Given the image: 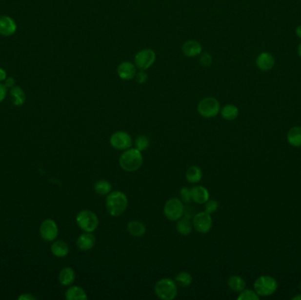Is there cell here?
I'll return each instance as SVG.
<instances>
[{
  "label": "cell",
  "instance_id": "f1b7e54d",
  "mask_svg": "<svg viewBox=\"0 0 301 300\" xmlns=\"http://www.w3.org/2000/svg\"><path fill=\"white\" fill-rule=\"evenodd\" d=\"M193 282V278L189 272L181 271L176 277V282L181 287H189Z\"/></svg>",
  "mask_w": 301,
  "mask_h": 300
},
{
  "label": "cell",
  "instance_id": "4316f807",
  "mask_svg": "<svg viewBox=\"0 0 301 300\" xmlns=\"http://www.w3.org/2000/svg\"><path fill=\"white\" fill-rule=\"evenodd\" d=\"M228 286L232 291L241 292L246 288V282L240 276H232L228 279Z\"/></svg>",
  "mask_w": 301,
  "mask_h": 300
},
{
  "label": "cell",
  "instance_id": "f35d334b",
  "mask_svg": "<svg viewBox=\"0 0 301 300\" xmlns=\"http://www.w3.org/2000/svg\"><path fill=\"white\" fill-rule=\"evenodd\" d=\"M296 35L297 37H299L300 39H301V25H300L299 27H297Z\"/></svg>",
  "mask_w": 301,
  "mask_h": 300
},
{
  "label": "cell",
  "instance_id": "d6a6232c",
  "mask_svg": "<svg viewBox=\"0 0 301 300\" xmlns=\"http://www.w3.org/2000/svg\"><path fill=\"white\" fill-rule=\"evenodd\" d=\"M199 62L203 67H209L212 64V56L210 53H207V52L201 53Z\"/></svg>",
  "mask_w": 301,
  "mask_h": 300
},
{
  "label": "cell",
  "instance_id": "60d3db41",
  "mask_svg": "<svg viewBox=\"0 0 301 300\" xmlns=\"http://www.w3.org/2000/svg\"><path fill=\"white\" fill-rule=\"evenodd\" d=\"M292 300H301V294H299V295L295 296V297H293L292 299Z\"/></svg>",
  "mask_w": 301,
  "mask_h": 300
},
{
  "label": "cell",
  "instance_id": "7a4b0ae2",
  "mask_svg": "<svg viewBox=\"0 0 301 300\" xmlns=\"http://www.w3.org/2000/svg\"><path fill=\"white\" fill-rule=\"evenodd\" d=\"M128 206V198L121 191H114L108 194L106 199V208L112 217H119L123 213Z\"/></svg>",
  "mask_w": 301,
  "mask_h": 300
},
{
  "label": "cell",
  "instance_id": "d6986e66",
  "mask_svg": "<svg viewBox=\"0 0 301 300\" xmlns=\"http://www.w3.org/2000/svg\"><path fill=\"white\" fill-rule=\"evenodd\" d=\"M59 282L63 286L72 285L75 280V271L70 267L63 268L59 273Z\"/></svg>",
  "mask_w": 301,
  "mask_h": 300
},
{
  "label": "cell",
  "instance_id": "7c38bea8",
  "mask_svg": "<svg viewBox=\"0 0 301 300\" xmlns=\"http://www.w3.org/2000/svg\"><path fill=\"white\" fill-rule=\"evenodd\" d=\"M117 73L118 77H120L121 80L129 81L135 78L137 67L135 64L131 63L130 61H124L118 64Z\"/></svg>",
  "mask_w": 301,
  "mask_h": 300
},
{
  "label": "cell",
  "instance_id": "6da1fadb",
  "mask_svg": "<svg viewBox=\"0 0 301 300\" xmlns=\"http://www.w3.org/2000/svg\"><path fill=\"white\" fill-rule=\"evenodd\" d=\"M144 158L142 151L137 148L127 149L121 153L119 159L120 167L127 172H135L142 167Z\"/></svg>",
  "mask_w": 301,
  "mask_h": 300
},
{
  "label": "cell",
  "instance_id": "4dcf8cb0",
  "mask_svg": "<svg viewBox=\"0 0 301 300\" xmlns=\"http://www.w3.org/2000/svg\"><path fill=\"white\" fill-rule=\"evenodd\" d=\"M259 297L256 293V291H252V290H243L242 291L240 292V295H239L237 300H259Z\"/></svg>",
  "mask_w": 301,
  "mask_h": 300
},
{
  "label": "cell",
  "instance_id": "603a6c76",
  "mask_svg": "<svg viewBox=\"0 0 301 300\" xmlns=\"http://www.w3.org/2000/svg\"><path fill=\"white\" fill-rule=\"evenodd\" d=\"M65 298L68 300H85L87 295L85 290L80 286L70 287L65 292Z\"/></svg>",
  "mask_w": 301,
  "mask_h": 300
},
{
  "label": "cell",
  "instance_id": "e575fe53",
  "mask_svg": "<svg viewBox=\"0 0 301 300\" xmlns=\"http://www.w3.org/2000/svg\"><path fill=\"white\" fill-rule=\"evenodd\" d=\"M135 79L140 85H144L148 80V75L145 71H140L136 74Z\"/></svg>",
  "mask_w": 301,
  "mask_h": 300
},
{
  "label": "cell",
  "instance_id": "8d00e7d4",
  "mask_svg": "<svg viewBox=\"0 0 301 300\" xmlns=\"http://www.w3.org/2000/svg\"><path fill=\"white\" fill-rule=\"evenodd\" d=\"M4 82H5L4 85H5V87H7L8 89H11V88H13V87L16 86V81H15V79H14V77H7Z\"/></svg>",
  "mask_w": 301,
  "mask_h": 300
},
{
  "label": "cell",
  "instance_id": "5b68a950",
  "mask_svg": "<svg viewBox=\"0 0 301 300\" xmlns=\"http://www.w3.org/2000/svg\"><path fill=\"white\" fill-rule=\"evenodd\" d=\"M76 222L79 227L85 232H95L99 225V219L97 215L88 209L81 210L80 212L78 213Z\"/></svg>",
  "mask_w": 301,
  "mask_h": 300
},
{
  "label": "cell",
  "instance_id": "ba28073f",
  "mask_svg": "<svg viewBox=\"0 0 301 300\" xmlns=\"http://www.w3.org/2000/svg\"><path fill=\"white\" fill-rule=\"evenodd\" d=\"M156 61V53L152 49L140 50L134 57L136 67L140 71H146L153 66Z\"/></svg>",
  "mask_w": 301,
  "mask_h": 300
},
{
  "label": "cell",
  "instance_id": "ab89813d",
  "mask_svg": "<svg viewBox=\"0 0 301 300\" xmlns=\"http://www.w3.org/2000/svg\"><path fill=\"white\" fill-rule=\"evenodd\" d=\"M24 299H31V300H35V297H33V296H27V295H23L20 296V298H19V300H24Z\"/></svg>",
  "mask_w": 301,
  "mask_h": 300
},
{
  "label": "cell",
  "instance_id": "e0dca14e",
  "mask_svg": "<svg viewBox=\"0 0 301 300\" xmlns=\"http://www.w3.org/2000/svg\"><path fill=\"white\" fill-rule=\"evenodd\" d=\"M191 196H192V200L195 203L199 204V205H203L210 199L209 191L202 186H197L192 188H191Z\"/></svg>",
  "mask_w": 301,
  "mask_h": 300
},
{
  "label": "cell",
  "instance_id": "484cf974",
  "mask_svg": "<svg viewBox=\"0 0 301 300\" xmlns=\"http://www.w3.org/2000/svg\"><path fill=\"white\" fill-rule=\"evenodd\" d=\"M202 172L197 166L190 167L186 172V180L189 183H198L202 180Z\"/></svg>",
  "mask_w": 301,
  "mask_h": 300
},
{
  "label": "cell",
  "instance_id": "30bf717a",
  "mask_svg": "<svg viewBox=\"0 0 301 300\" xmlns=\"http://www.w3.org/2000/svg\"><path fill=\"white\" fill-rule=\"evenodd\" d=\"M110 145L113 148L119 150L130 149L132 146V139L129 133L125 131H117L113 133L110 136Z\"/></svg>",
  "mask_w": 301,
  "mask_h": 300
},
{
  "label": "cell",
  "instance_id": "5bb4252c",
  "mask_svg": "<svg viewBox=\"0 0 301 300\" xmlns=\"http://www.w3.org/2000/svg\"><path fill=\"white\" fill-rule=\"evenodd\" d=\"M256 66L261 72H269L275 66V58L273 55L269 52H261L256 57Z\"/></svg>",
  "mask_w": 301,
  "mask_h": 300
},
{
  "label": "cell",
  "instance_id": "4fadbf2b",
  "mask_svg": "<svg viewBox=\"0 0 301 300\" xmlns=\"http://www.w3.org/2000/svg\"><path fill=\"white\" fill-rule=\"evenodd\" d=\"M17 31V23L8 15H0V36L12 37Z\"/></svg>",
  "mask_w": 301,
  "mask_h": 300
},
{
  "label": "cell",
  "instance_id": "83f0119b",
  "mask_svg": "<svg viewBox=\"0 0 301 300\" xmlns=\"http://www.w3.org/2000/svg\"><path fill=\"white\" fill-rule=\"evenodd\" d=\"M94 188L95 192L100 196H106L110 193L112 186L111 183L107 180H99L95 182Z\"/></svg>",
  "mask_w": 301,
  "mask_h": 300
},
{
  "label": "cell",
  "instance_id": "9c48e42d",
  "mask_svg": "<svg viewBox=\"0 0 301 300\" xmlns=\"http://www.w3.org/2000/svg\"><path fill=\"white\" fill-rule=\"evenodd\" d=\"M193 227L196 231L200 233H207L212 228V218L211 214L206 211H202L196 214L193 218Z\"/></svg>",
  "mask_w": 301,
  "mask_h": 300
},
{
  "label": "cell",
  "instance_id": "d4e9b609",
  "mask_svg": "<svg viewBox=\"0 0 301 300\" xmlns=\"http://www.w3.org/2000/svg\"><path fill=\"white\" fill-rule=\"evenodd\" d=\"M288 143L294 147L301 146V127L295 126L292 128L287 134Z\"/></svg>",
  "mask_w": 301,
  "mask_h": 300
},
{
  "label": "cell",
  "instance_id": "1f68e13d",
  "mask_svg": "<svg viewBox=\"0 0 301 300\" xmlns=\"http://www.w3.org/2000/svg\"><path fill=\"white\" fill-rule=\"evenodd\" d=\"M220 207V204L217 200H208L205 203V211L209 214L216 212Z\"/></svg>",
  "mask_w": 301,
  "mask_h": 300
},
{
  "label": "cell",
  "instance_id": "7bdbcfd3",
  "mask_svg": "<svg viewBox=\"0 0 301 300\" xmlns=\"http://www.w3.org/2000/svg\"><path fill=\"white\" fill-rule=\"evenodd\" d=\"M300 290H301V283H300Z\"/></svg>",
  "mask_w": 301,
  "mask_h": 300
},
{
  "label": "cell",
  "instance_id": "836d02e7",
  "mask_svg": "<svg viewBox=\"0 0 301 300\" xmlns=\"http://www.w3.org/2000/svg\"><path fill=\"white\" fill-rule=\"evenodd\" d=\"M180 196L181 200L183 203L188 204L190 201L192 200V196H191V189H189L186 187L181 188L180 190Z\"/></svg>",
  "mask_w": 301,
  "mask_h": 300
},
{
  "label": "cell",
  "instance_id": "44dd1931",
  "mask_svg": "<svg viewBox=\"0 0 301 300\" xmlns=\"http://www.w3.org/2000/svg\"><path fill=\"white\" fill-rule=\"evenodd\" d=\"M193 228V223L187 217L181 218L180 219L177 220L176 230L181 235H184V236L189 235L192 232Z\"/></svg>",
  "mask_w": 301,
  "mask_h": 300
},
{
  "label": "cell",
  "instance_id": "277c9868",
  "mask_svg": "<svg viewBox=\"0 0 301 300\" xmlns=\"http://www.w3.org/2000/svg\"><path fill=\"white\" fill-rule=\"evenodd\" d=\"M278 282L270 276H261L254 282L255 291L259 296L268 297L274 294L278 290Z\"/></svg>",
  "mask_w": 301,
  "mask_h": 300
},
{
  "label": "cell",
  "instance_id": "2e32d148",
  "mask_svg": "<svg viewBox=\"0 0 301 300\" xmlns=\"http://www.w3.org/2000/svg\"><path fill=\"white\" fill-rule=\"evenodd\" d=\"M96 239L92 232H84L78 237L76 245L81 251H88L92 249L95 245Z\"/></svg>",
  "mask_w": 301,
  "mask_h": 300
},
{
  "label": "cell",
  "instance_id": "3957f363",
  "mask_svg": "<svg viewBox=\"0 0 301 300\" xmlns=\"http://www.w3.org/2000/svg\"><path fill=\"white\" fill-rule=\"evenodd\" d=\"M155 294L159 299L163 300H172L177 296V285L170 278H162L159 280L154 287Z\"/></svg>",
  "mask_w": 301,
  "mask_h": 300
},
{
  "label": "cell",
  "instance_id": "52a82bcc",
  "mask_svg": "<svg viewBox=\"0 0 301 300\" xmlns=\"http://www.w3.org/2000/svg\"><path fill=\"white\" fill-rule=\"evenodd\" d=\"M164 215L170 221H177L183 217L185 207L183 203L178 198H171L164 206Z\"/></svg>",
  "mask_w": 301,
  "mask_h": 300
},
{
  "label": "cell",
  "instance_id": "b9f144b4",
  "mask_svg": "<svg viewBox=\"0 0 301 300\" xmlns=\"http://www.w3.org/2000/svg\"><path fill=\"white\" fill-rule=\"evenodd\" d=\"M298 54L301 58V42L300 43V45L298 46Z\"/></svg>",
  "mask_w": 301,
  "mask_h": 300
},
{
  "label": "cell",
  "instance_id": "cb8c5ba5",
  "mask_svg": "<svg viewBox=\"0 0 301 300\" xmlns=\"http://www.w3.org/2000/svg\"><path fill=\"white\" fill-rule=\"evenodd\" d=\"M222 118L226 121H234L238 117L239 109L234 104H226L221 109Z\"/></svg>",
  "mask_w": 301,
  "mask_h": 300
},
{
  "label": "cell",
  "instance_id": "9a60e30c",
  "mask_svg": "<svg viewBox=\"0 0 301 300\" xmlns=\"http://www.w3.org/2000/svg\"><path fill=\"white\" fill-rule=\"evenodd\" d=\"M181 51L185 56L192 58L200 56L202 51V44L196 40L185 41L181 47Z\"/></svg>",
  "mask_w": 301,
  "mask_h": 300
},
{
  "label": "cell",
  "instance_id": "7402d4cb",
  "mask_svg": "<svg viewBox=\"0 0 301 300\" xmlns=\"http://www.w3.org/2000/svg\"><path fill=\"white\" fill-rule=\"evenodd\" d=\"M50 250L55 256L63 258L69 254V246L64 241H57L50 246Z\"/></svg>",
  "mask_w": 301,
  "mask_h": 300
},
{
  "label": "cell",
  "instance_id": "d590c367",
  "mask_svg": "<svg viewBox=\"0 0 301 300\" xmlns=\"http://www.w3.org/2000/svg\"><path fill=\"white\" fill-rule=\"evenodd\" d=\"M7 94H8V88L5 87L4 84H2V82H0V102L5 100Z\"/></svg>",
  "mask_w": 301,
  "mask_h": 300
},
{
  "label": "cell",
  "instance_id": "74e56055",
  "mask_svg": "<svg viewBox=\"0 0 301 300\" xmlns=\"http://www.w3.org/2000/svg\"><path fill=\"white\" fill-rule=\"evenodd\" d=\"M7 77V73L5 69L0 67V82H4Z\"/></svg>",
  "mask_w": 301,
  "mask_h": 300
},
{
  "label": "cell",
  "instance_id": "8fae6325",
  "mask_svg": "<svg viewBox=\"0 0 301 300\" xmlns=\"http://www.w3.org/2000/svg\"><path fill=\"white\" fill-rule=\"evenodd\" d=\"M40 235L46 241H55L59 235V227L54 220H44L40 226Z\"/></svg>",
  "mask_w": 301,
  "mask_h": 300
},
{
  "label": "cell",
  "instance_id": "ac0fdd59",
  "mask_svg": "<svg viewBox=\"0 0 301 300\" xmlns=\"http://www.w3.org/2000/svg\"><path fill=\"white\" fill-rule=\"evenodd\" d=\"M9 94L10 99L14 106L20 107L26 102V94L21 87L15 86L10 89Z\"/></svg>",
  "mask_w": 301,
  "mask_h": 300
},
{
  "label": "cell",
  "instance_id": "8992f818",
  "mask_svg": "<svg viewBox=\"0 0 301 300\" xmlns=\"http://www.w3.org/2000/svg\"><path fill=\"white\" fill-rule=\"evenodd\" d=\"M198 114L203 118L216 117L221 112V104L216 98L206 97L200 100L198 105Z\"/></svg>",
  "mask_w": 301,
  "mask_h": 300
},
{
  "label": "cell",
  "instance_id": "ffe728a7",
  "mask_svg": "<svg viewBox=\"0 0 301 300\" xmlns=\"http://www.w3.org/2000/svg\"><path fill=\"white\" fill-rule=\"evenodd\" d=\"M127 229L131 236L135 237V238L144 236V233L146 232V228L144 224L140 221H137V220H132L131 222H129L127 225Z\"/></svg>",
  "mask_w": 301,
  "mask_h": 300
},
{
  "label": "cell",
  "instance_id": "f546056e",
  "mask_svg": "<svg viewBox=\"0 0 301 300\" xmlns=\"http://www.w3.org/2000/svg\"><path fill=\"white\" fill-rule=\"evenodd\" d=\"M150 146V139L145 135H140L137 137L135 141V148L140 151L145 150Z\"/></svg>",
  "mask_w": 301,
  "mask_h": 300
}]
</instances>
